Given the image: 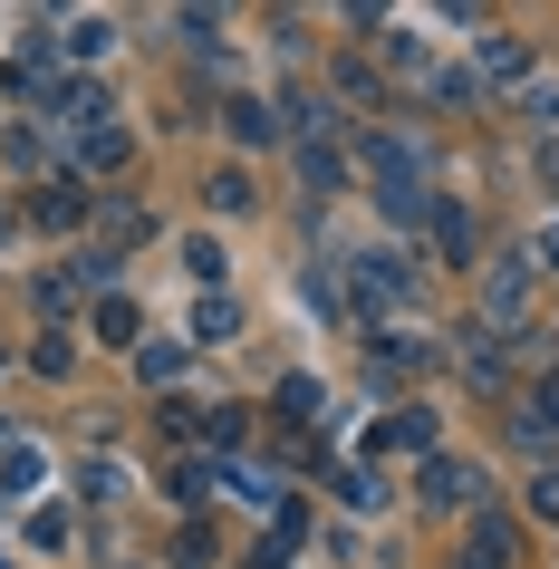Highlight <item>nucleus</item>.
<instances>
[{
  "mask_svg": "<svg viewBox=\"0 0 559 569\" xmlns=\"http://www.w3.org/2000/svg\"><path fill=\"white\" fill-rule=\"evenodd\" d=\"M530 280H540L530 261H492V290H482V300H492V329H521V309H530Z\"/></svg>",
  "mask_w": 559,
  "mask_h": 569,
  "instance_id": "obj_1",
  "label": "nucleus"
},
{
  "mask_svg": "<svg viewBox=\"0 0 559 569\" xmlns=\"http://www.w3.org/2000/svg\"><path fill=\"white\" fill-rule=\"evenodd\" d=\"M396 290H406V261H396V251H367V261H357V300H367V309H386Z\"/></svg>",
  "mask_w": 559,
  "mask_h": 569,
  "instance_id": "obj_2",
  "label": "nucleus"
},
{
  "mask_svg": "<svg viewBox=\"0 0 559 569\" xmlns=\"http://www.w3.org/2000/svg\"><path fill=\"white\" fill-rule=\"evenodd\" d=\"M415 492H425V502H463V492H472V473L453 463V453H425V473H415Z\"/></svg>",
  "mask_w": 559,
  "mask_h": 569,
  "instance_id": "obj_3",
  "label": "nucleus"
},
{
  "mask_svg": "<svg viewBox=\"0 0 559 569\" xmlns=\"http://www.w3.org/2000/svg\"><path fill=\"white\" fill-rule=\"evenodd\" d=\"M222 126H232L241 146H270V136H280V117H270L261 97H232V107H222Z\"/></svg>",
  "mask_w": 559,
  "mask_h": 569,
  "instance_id": "obj_4",
  "label": "nucleus"
},
{
  "mask_svg": "<svg viewBox=\"0 0 559 569\" xmlns=\"http://www.w3.org/2000/svg\"><path fill=\"white\" fill-rule=\"evenodd\" d=\"M39 222H49V232H68V222H78V212H88V193H78V183H39Z\"/></svg>",
  "mask_w": 559,
  "mask_h": 569,
  "instance_id": "obj_5",
  "label": "nucleus"
},
{
  "mask_svg": "<svg viewBox=\"0 0 559 569\" xmlns=\"http://www.w3.org/2000/svg\"><path fill=\"white\" fill-rule=\"evenodd\" d=\"M482 78H521L530 88V49L521 39H482Z\"/></svg>",
  "mask_w": 559,
  "mask_h": 569,
  "instance_id": "obj_6",
  "label": "nucleus"
},
{
  "mask_svg": "<svg viewBox=\"0 0 559 569\" xmlns=\"http://www.w3.org/2000/svg\"><path fill=\"white\" fill-rule=\"evenodd\" d=\"M377 445H415V453H425V445H435V416H425V406H406V416H386Z\"/></svg>",
  "mask_w": 559,
  "mask_h": 569,
  "instance_id": "obj_7",
  "label": "nucleus"
},
{
  "mask_svg": "<svg viewBox=\"0 0 559 569\" xmlns=\"http://www.w3.org/2000/svg\"><path fill=\"white\" fill-rule=\"evenodd\" d=\"M107 39H117L107 20H68V39H59V49H68V59H107Z\"/></svg>",
  "mask_w": 559,
  "mask_h": 569,
  "instance_id": "obj_8",
  "label": "nucleus"
},
{
  "mask_svg": "<svg viewBox=\"0 0 559 569\" xmlns=\"http://www.w3.org/2000/svg\"><path fill=\"white\" fill-rule=\"evenodd\" d=\"M30 358H39V377H68V367H78V338H68V329H49V338L30 348Z\"/></svg>",
  "mask_w": 559,
  "mask_h": 569,
  "instance_id": "obj_9",
  "label": "nucleus"
},
{
  "mask_svg": "<svg viewBox=\"0 0 559 569\" xmlns=\"http://www.w3.org/2000/svg\"><path fill=\"white\" fill-rule=\"evenodd\" d=\"M299 164H309L319 193H328V183H348V154H338V146H299Z\"/></svg>",
  "mask_w": 559,
  "mask_h": 569,
  "instance_id": "obj_10",
  "label": "nucleus"
},
{
  "mask_svg": "<svg viewBox=\"0 0 559 569\" xmlns=\"http://www.w3.org/2000/svg\"><path fill=\"white\" fill-rule=\"evenodd\" d=\"M472 560H511V521H472Z\"/></svg>",
  "mask_w": 559,
  "mask_h": 569,
  "instance_id": "obj_11",
  "label": "nucleus"
},
{
  "mask_svg": "<svg viewBox=\"0 0 559 569\" xmlns=\"http://www.w3.org/2000/svg\"><path fill=\"white\" fill-rule=\"evenodd\" d=\"M435 232H443V251H453V261L472 251V222H463V203H435Z\"/></svg>",
  "mask_w": 559,
  "mask_h": 569,
  "instance_id": "obj_12",
  "label": "nucleus"
},
{
  "mask_svg": "<svg viewBox=\"0 0 559 569\" xmlns=\"http://www.w3.org/2000/svg\"><path fill=\"white\" fill-rule=\"evenodd\" d=\"M136 367H146L154 387H164V377H183V338H154V348H146V358H136Z\"/></svg>",
  "mask_w": 559,
  "mask_h": 569,
  "instance_id": "obj_13",
  "label": "nucleus"
},
{
  "mask_svg": "<svg viewBox=\"0 0 559 569\" xmlns=\"http://www.w3.org/2000/svg\"><path fill=\"white\" fill-rule=\"evenodd\" d=\"M521 117L530 126H559V88H550V78H530V88H521Z\"/></svg>",
  "mask_w": 559,
  "mask_h": 569,
  "instance_id": "obj_14",
  "label": "nucleus"
},
{
  "mask_svg": "<svg viewBox=\"0 0 559 569\" xmlns=\"http://www.w3.org/2000/svg\"><path fill=\"white\" fill-rule=\"evenodd\" d=\"M30 482H39V453H30V445L0 453V492H30Z\"/></svg>",
  "mask_w": 559,
  "mask_h": 569,
  "instance_id": "obj_15",
  "label": "nucleus"
},
{
  "mask_svg": "<svg viewBox=\"0 0 559 569\" xmlns=\"http://www.w3.org/2000/svg\"><path fill=\"white\" fill-rule=\"evenodd\" d=\"M174 30H183V49H222V20H212V10H183Z\"/></svg>",
  "mask_w": 559,
  "mask_h": 569,
  "instance_id": "obj_16",
  "label": "nucleus"
},
{
  "mask_svg": "<svg viewBox=\"0 0 559 569\" xmlns=\"http://www.w3.org/2000/svg\"><path fill=\"white\" fill-rule=\"evenodd\" d=\"M203 203H212V212H241V203H251V183H241V174H212Z\"/></svg>",
  "mask_w": 559,
  "mask_h": 569,
  "instance_id": "obj_17",
  "label": "nucleus"
},
{
  "mask_svg": "<svg viewBox=\"0 0 559 569\" xmlns=\"http://www.w3.org/2000/svg\"><path fill=\"white\" fill-rule=\"evenodd\" d=\"M193 329H203V338H232L241 309H232V300H203V309H193Z\"/></svg>",
  "mask_w": 559,
  "mask_h": 569,
  "instance_id": "obj_18",
  "label": "nucleus"
},
{
  "mask_svg": "<svg viewBox=\"0 0 559 569\" xmlns=\"http://www.w3.org/2000/svg\"><path fill=\"white\" fill-rule=\"evenodd\" d=\"M126 154H136V146H126L117 126H97V136H88V164H126Z\"/></svg>",
  "mask_w": 559,
  "mask_h": 569,
  "instance_id": "obj_19",
  "label": "nucleus"
},
{
  "mask_svg": "<svg viewBox=\"0 0 559 569\" xmlns=\"http://www.w3.org/2000/svg\"><path fill=\"white\" fill-rule=\"evenodd\" d=\"M97 338H136V309H126V300H97Z\"/></svg>",
  "mask_w": 559,
  "mask_h": 569,
  "instance_id": "obj_20",
  "label": "nucleus"
},
{
  "mask_svg": "<svg viewBox=\"0 0 559 569\" xmlns=\"http://www.w3.org/2000/svg\"><path fill=\"white\" fill-rule=\"evenodd\" d=\"M530 511H540V521H559V473H540V482H530Z\"/></svg>",
  "mask_w": 559,
  "mask_h": 569,
  "instance_id": "obj_21",
  "label": "nucleus"
},
{
  "mask_svg": "<svg viewBox=\"0 0 559 569\" xmlns=\"http://www.w3.org/2000/svg\"><path fill=\"white\" fill-rule=\"evenodd\" d=\"M530 270H559V222H550L540 241H530Z\"/></svg>",
  "mask_w": 559,
  "mask_h": 569,
  "instance_id": "obj_22",
  "label": "nucleus"
},
{
  "mask_svg": "<svg viewBox=\"0 0 559 569\" xmlns=\"http://www.w3.org/2000/svg\"><path fill=\"white\" fill-rule=\"evenodd\" d=\"M530 416H540V425L559 416V377H540V396H530Z\"/></svg>",
  "mask_w": 559,
  "mask_h": 569,
  "instance_id": "obj_23",
  "label": "nucleus"
}]
</instances>
